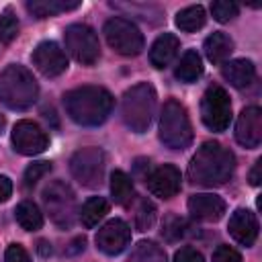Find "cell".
Here are the masks:
<instances>
[{
  "mask_svg": "<svg viewBox=\"0 0 262 262\" xmlns=\"http://www.w3.org/2000/svg\"><path fill=\"white\" fill-rule=\"evenodd\" d=\"M235 170V156L219 141H205L188 164V180L201 186H223Z\"/></svg>",
  "mask_w": 262,
  "mask_h": 262,
  "instance_id": "6da1fadb",
  "label": "cell"
},
{
  "mask_svg": "<svg viewBox=\"0 0 262 262\" xmlns=\"http://www.w3.org/2000/svg\"><path fill=\"white\" fill-rule=\"evenodd\" d=\"M63 106L74 123L82 127H98L108 119L115 98L102 86H80L66 92Z\"/></svg>",
  "mask_w": 262,
  "mask_h": 262,
  "instance_id": "7a4b0ae2",
  "label": "cell"
},
{
  "mask_svg": "<svg viewBox=\"0 0 262 262\" xmlns=\"http://www.w3.org/2000/svg\"><path fill=\"white\" fill-rule=\"evenodd\" d=\"M39 86L35 76L20 63H10L0 74V102L12 111H25L35 104Z\"/></svg>",
  "mask_w": 262,
  "mask_h": 262,
  "instance_id": "3957f363",
  "label": "cell"
},
{
  "mask_svg": "<svg viewBox=\"0 0 262 262\" xmlns=\"http://www.w3.org/2000/svg\"><path fill=\"white\" fill-rule=\"evenodd\" d=\"M156 90L149 82H139L135 86H131L121 100V119L123 123L135 131V133H143L147 131L154 113H156Z\"/></svg>",
  "mask_w": 262,
  "mask_h": 262,
  "instance_id": "277c9868",
  "label": "cell"
},
{
  "mask_svg": "<svg viewBox=\"0 0 262 262\" xmlns=\"http://www.w3.org/2000/svg\"><path fill=\"white\" fill-rule=\"evenodd\" d=\"M160 139L170 149H184L192 141V125L184 104L170 98L160 115Z\"/></svg>",
  "mask_w": 262,
  "mask_h": 262,
  "instance_id": "5b68a950",
  "label": "cell"
},
{
  "mask_svg": "<svg viewBox=\"0 0 262 262\" xmlns=\"http://www.w3.org/2000/svg\"><path fill=\"white\" fill-rule=\"evenodd\" d=\"M43 205L51 221L61 229H70L78 219L76 194L63 180H53L43 188Z\"/></svg>",
  "mask_w": 262,
  "mask_h": 262,
  "instance_id": "8992f818",
  "label": "cell"
},
{
  "mask_svg": "<svg viewBox=\"0 0 262 262\" xmlns=\"http://www.w3.org/2000/svg\"><path fill=\"white\" fill-rule=\"evenodd\" d=\"M104 39L106 43L121 55H139L143 49V33L137 29L135 23L123 18V16H113L104 23Z\"/></svg>",
  "mask_w": 262,
  "mask_h": 262,
  "instance_id": "52a82bcc",
  "label": "cell"
},
{
  "mask_svg": "<svg viewBox=\"0 0 262 262\" xmlns=\"http://www.w3.org/2000/svg\"><path fill=\"white\" fill-rule=\"evenodd\" d=\"M63 41H66V49L68 53L82 66H94L100 57V43L98 37L94 33V29H90L84 23H74L66 29L63 33Z\"/></svg>",
  "mask_w": 262,
  "mask_h": 262,
  "instance_id": "ba28073f",
  "label": "cell"
},
{
  "mask_svg": "<svg viewBox=\"0 0 262 262\" xmlns=\"http://www.w3.org/2000/svg\"><path fill=\"white\" fill-rule=\"evenodd\" d=\"M106 168V156L100 147H82L70 158L72 176L88 188H94L102 182Z\"/></svg>",
  "mask_w": 262,
  "mask_h": 262,
  "instance_id": "9c48e42d",
  "label": "cell"
},
{
  "mask_svg": "<svg viewBox=\"0 0 262 262\" xmlns=\"http://www.w3.org/2000/svg\"><path fill=\"white\" fill-rule=\"evenodd\" d=\"M201 119L207 125V129L221 133L229 127L231 121V100L225 88L221 86H209L201 100Z\"/></svg>",
  "mask_w": 262,
  "mask_h": 262,
  "instance_id": "30bf717a",
  "label": "cell"
},
{
  "mask_svg": "<svg viewBox=\"0 0 262 262\" xmlns=\"http://www.w3.org/2000/svg\"><path fill=\"white\" fill-rule=\"evenodd\" d=\"M12 145L18 154L23 156H37V154H43L49 145V137L47 133L33 121L29 119H23L18 121L14 127H12Z\"/></svg>",
  "mask_w": 262,
  "mask_h": 262,
  "instance_id": "8fae6325",
  "label": "cell"
},
{
  "mask_svg": "<svg viewBox=\"0 0 262 262\" xmlns=\"http://www.w3.org/2000/svg\"><path fill=\"white\" fill-rule=\"evenodd\" d=\"M33 66L47 78H55L68 70V57L55 41H41L33 49Z\"/></svg>",
  "mask_w": 262,
  "mask_h": 262,
  "instance_id": "7c38bea8",
  "label": "cell"
},
{
  "mask_svg": "<svg viewBox=\"0 0 262 262\" xmlns=\"http://www.w3.org/2000/svg\"><path fill=\"white\" fill-rule=\"evenodd\" d=\"M131 242V229L123 219L106 221L96 233V248L106 256L121 254Z\"/></svg>",
  "mask_w": 262,
  "mask_h": 262,
  "instance_id": "4fadbf2b",
  "label": "cell"
},
{
  "mask_svg": "<svg viewBox=\"0 0 262 262\" xmlns=\"http://www.w3.org/2000/svg\"><path fill=\"white\" fill-rule=\"evenodd\" d=\"M235 141L248 149H254L262 141V111L260 106L242 108L235 123Z\"/></svg>",
  "mask_w": 262,
  "mask_h": 262,
  "instance_id": "5bb4252c",
  "label": "cell"
},
{
  "mask_svg": "<svg viewBox=\"0 0 262 262\" xmlns=\"http://www.w3.org/2000/svg\"><path fill=\"white\" fill-rule=\"evenodd\" d=\"M180 182H182L180 170L172 164H164L145 176L147 190L160 199H172L180 190Z\"/></svg>",
  "mask_w": 262,
  "mask_h": 262,
  "instance_id": "9a60e30c",
  "label": "cell"
},
{
  "mask_svg": "<svg viewBox=\"0 0 262 262\" xmlns=\"http://www.w3.org/2000/svg\"><path fill=\"white\" fill-rule=\"evenodd\" d=\"M227 231L239 246L250 248L258 237V219L250 209H235L229 217Z\"/></svg>",
  "mask_w": 262,
  "mask_h": 262,
  "instance_id": "2e32d148",
  "label": "cell"
},
{
  "mask_svg": "<svg viewBox=\"0 0 262 262\" xmlns=\"http://www.w3.org/2000/svg\"><path fill=\"white\" fill-rule=\"evenodd\" d=\"M227 205L221 196L217 194H211V192H199V194H192L188 199V211L194 219H201V221H219L225 213Z\"/></svg>",
  "mask_w": 262,
  "mask_h": 262,
  "instance_id": "e0dca14e",
  "label": "cell"
},
{
  "mask_svg": "<svg viewBox=\"0 0 262 262\" xmlns=\"http://www.w3.org/2000/svg\"><path fill=\"white\" fill-rule=\"evenodd\" d=\"M178 49H180V41H178L176 35H172V33L160 35V37L154 41L151 49H149V61H151V66L158 68V70L166 68V66L176 57Z\"/></svg>",
  "mask_w": 262,
  "mask_h": 262,
  "instance_id": "ac0fdd59",
  "label": "cell"
},
{
  "mask_svg": "<svg viewBox=\"0 0 262 262\" xmlns=\"http://www.w3.org/2000/svg\"><path fill=\"white\" fill-rule=\"evenodd\" d=\"M221 74L223 78L235 86V88H246L254 82L256 78V66L250 61V59H231V61H225L223 68H221Z\"/></svg>",
  "mask_w": 262,
  "mask_h": 262,
  "instance_id": "d6986e66",
  "label": "cell"
},
{
  "mask_svg": "<svg viewBox=\"0 0 262 262\" xmlns=\"http://www.w3.org/2000/svg\"><path fill=\"white\" fill-rule=\"evenodd\" d=\"M205 55L209 61L213 63H225L229 59V55L233 53V39L227 35V33H211L207 39H205Z\"/></svg>",
  "mask_w": 262,
  "mask_h": 262,
  "instance_id": "ffe728a7",
  "label": "cell"
},
{
  "mask_svg": "<svg viewBox=\"0 0 262 262\" xmlns=\"http://www.w3.org/2000/svg\"><path fill=\"white\" fill-rule=\"evenodd\" d=\"M80 2L78 0H29L27 2V10L37 16V18H47V16H55L59 12H68L78 8Z\"/></svg>",
  "mask_w": 262,
  "mask_h": 262,
  "instance_id": "44dd1931",
  "label": "cell"
},
{
  "mask_svg": "<svg viewBox=\"0 0 262 262\" xmlns=\"http://www.w3.org/2000/svg\"><path fill=\"white\" fill-rule=\"evenodd\" d=\"M174 76L180 80V82H196L201 76H203V59L201 55L194 51V49H188L184 51V55L180 57L176 70H174Z\"/></svg>",
  "mask_w": 262,
  "mask_h": 262,
  "instance_id": "7402d4cb",
  "label": "cell"
},
{
  "mask_svg": "<svg viewBox=\"0 0 262 262\" xmlns=\"http://www.w3.org/2000/svg\"><path fill=\"white\" fill-rule=\"evenodd\" d=\"M106 213H108V201L102 196H90L78 209V219L84 227H94V225H98V221L104 219Z\"/></svg>",
  "mask_w": 262,
  "mask_h": 262,
  "instance_id": "603a6c76",
  "label": "cell"
},
{
  "mask_svg": "<svg viewBox=\"0 0 262 262\" xmlns=\"http://www.w3.org/2000/svg\"><path fill=\"white\" fill-rule=\"evenodd\" d=\"M14 217H16V223L27 231H37L43 225V213L33 201L18 203L14 209Z\"/></svg>",
  "mask_w": 262,
  "mask_h": 262,
  "instance_id": "cb8c5ba5",
  "label": "cell"
},
{
  "mask_svg": "<svg viewBox=\"0 0 262 262\" xmlns=\"http://www.w3.org/2000/svg\"><path fill=\"white\" fill-rule=\"evenodd\" d=\"M205 20H207V14H205V8L201 4L186 6L176 14V27L184 33H194V31L203 29Z\"/></svg>",
  "mask_w": 262,
  "mask_h": 262,
  "instance_id": "d4e9b609",
  "label": "cell"
},
{
  "mask_svg": "<svg viewBox=\"0 0 262 262\" xmlns=\"http://www.w3.org/2000/svg\"><path fill=\"white\" fill-rule=\"evenodd\" d=\"M111 196L117 205H127L133 199V182L123 170L111 174Z\"/></svg>",
  "mask_w": 262,
  "mask_h": 262,
  "instance_id": "484cf974",
  "label": "cell"
},
{
  "mask_svg": "<svg viewBox=\"0 0 262 262\" xmlns=\"http://www.w3.org/2000/svg\"><path fill=\"white\" fill-rule=\"evenodd\" d=\"M127 262H168L166 252L154 242H139Z\"/></svg>",
  "mask_w": 262,
  "mask_h": 262,
  "instance_id": "4316f807",
  "label": "cell"
},
{
  "mask_svg": "<svg viewBox=\"0 0 262 262\" xmlns=\"http://www.w3.org/2000/svg\"><path fill=\"white\" fill-rule=\"evenodd\" d=\"M154 221H156V207H154V203L149 199H141L137 209H135V227L139 231H145V229H149L154 225Z\"/></svg>",
  "mask_w": 262,
  "mask_h": 262,
  "instance_id": "83f0119b",
  "label": "cell"
},
{
  "mask_svg": "<svg viewBox=\"0 0 262 262\" xmlns=\"http://www.w3.org/2000/svg\"><path fill=\"white\" fill-rule=\"evenodd\" d=\"M16 35H18V18L10 8H6L0 14V43L6 45L10 41H14Z\"/></svg>",
  "mask_w": 262,
  "mask_h": 262,
  "instance_id": "f1b7e54d",
  "label": "cell"
},
{
  "mask_svg": "<svg viewBox=\"0 0 262 262\" xmlns=\"http://www.w3.org/2000/svg\"><path fill=\"white\" fill-rule=\"evenodd\" d=\"M211 12H213V18L217 23H229L237 16L239 6L233 0H215L211 4Z\"/></svg>",
  "mask_w": 262,
  "mask_h": 262,
  "instance_id": "f546056e",
  "label": "cell"
},
{
  "mask_svg": "<svg viewBox=\"0 0 262 262\" xmlns=\"http://www.w3.org/2000/svg\"><path fill=\"white\" fill-rule=\"evenodd\" d=\"M186 223H184V219L182 217H178V215H168L166 219H164V225H162V235L168 239V242H176V239H180L186 231Z\"/></svg>",
  "mask_w": 262,
  "mask_h": 262,
  "instance_id": "4dcf8cb0",
  "label": "cell"
},
{
  "mask_svg": "<svg viewBox=\"0 0 262 262\" xmlns=\"http://www.w3.org/2000/svg\"><path fill=\"white\" fill-rule=\"evenodd\" d=\"M51 172V162H47V160H39V162H33V164H29L27 166V170H25V184L27 186H33V184H37L45 174H49Z\"/></svg>",
  "mask_w": 262,
  "mask_h": 262,
  "instance_id": "1f68e13d",
  "label": "cell"
},
{
  "mask_svg": "<svg viewBox=\"0 0 262 262\" xmlns=\"http://www.w3.org/2000/svg\"><path fill=\"white\" fill-rule=\"evenodd\" d=\"M211 262H242V256H239V252L233 250L231 246L221 244V246H217V250L213 252Z\"/></svg>",
  "mask_w": 262,
  "mask_h": 262,
  "instance_id": "d6a6232c",
  "label": "cell"
},
{
  "mask_svg": "<svg viewBox=\"0 0 262 262\" xmlns=\"http://www.w3.org/2000/svg\"><path fill=\"white\" fill-rule=\"evenodd\" d=\"M4 262H31V256L20 244H10L4 252Z\"/></svg>",
  "mask_w": 262,
  "mask_h": 262,
  "instance_id": "836d02e7",
  "label": "cell"
},
{
  "mask_svg": "<svg viewBox=\"0 0 262 262\" xmlns=\"http://www.w3.org/2000/svg\"><path fill=\"white\" fill-rule=\"evenodd\" d=\"M174 262H205V258H203V254L199 250H194L190 246H184V248L176 250Z\"/></svg>",
  "mask_w": 262,
  "mask_h": 262,
  "instance_id": "e575fe53",
  "label": "cell"
},
{
  "mask_svg": "<svg viewBox=\"0 0 262 262\" xmlns=\"http://www.w3.org/2000/svg\"><path fill=\"white\" fill-rule=\"evenodd\" d=\"M10 194H12V180H10L8 176L0 174V203L8 201Z\"/></svg>",
  "mask_w": 262,
  "mask_h": 262,
  "instance_id": "d590c367",
  "label": "cell"
},
{
  "mask_svg": "<svg viewBox=\"0 0 262 262\" xmlns=\"http://www.w3.org/2000/svg\"><path fill=\"white\" fill-rule=\"evenodd\" d=\"M260 170H262V160H256V164H254V168H252V172H250V184H254V186H258L260 184Z\"/></svg>",
  "mask_w": 262,
  "mask_h": 262,
  "instance_id": "8d00e7d4",
  "label": "cell"
},
{
  "mask_svg": "<svg viewBox=\"0 0 262 262\" xmlns=\"http://www.w3.org/2000/svg\"><path fill=\"white\" fill-rule=\"evenodd\" d=\"M4 125H6V119H4V115L0 113V133L4 131Z\"/></svg>",
  "mask_w": 262,
  "mask_h": 262,
  "instance_id": "74e56055",
  "label": "cell"
}]
</instances>
